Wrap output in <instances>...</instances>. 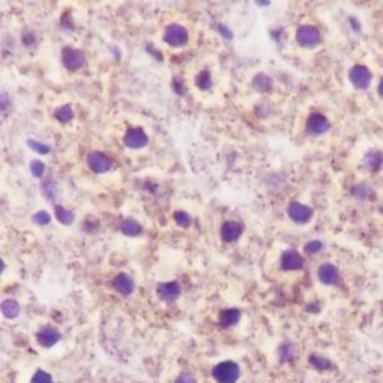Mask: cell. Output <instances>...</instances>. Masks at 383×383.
<instances>
[{
	"mask_svg": "<svg viewBox=\"0 0 383 383\" xmlns=\"http://www.w3.org/2000/svg\"><path fill=\"white\" fill-rule=\"evenodd\" d=\"M1 313L6 319H15L20 314V305L16 300L8 299L1 302Z\"/></svg>",
	"mask_w": 383,
	"mask_h": 383,
	"instance_id": "cell-20",
	"label": "cell"
},
{
	"mask_svg": "<svg viewBox=\"0 0 383 383\" xmlns=\"http://www.w3.org/2000/svg\"><path fill=\"white\" fill-rule=\"evenodd\" d=\"M240 319V311L238 309L223 310L219 315V325L222 327H230L234 326Z\"/></svg>",
	"mask_w": 383,
	"mask_h": 383,
	"instance_id": "cell-17",
	"label": "cell"
},
{
	"mask_svg": "<svg viewBox=\"0 0 383 383\" xmlns=\"http://www.w3.org/2000/svg\"><path fill=\"white\" fill-rule=\"evenodd\" d=\"M163 40H164L169 46L172 47H181L187 44L188 41V32L186 28L181 24H169L164 29L163 34Z\"/></svg>",
	"mask_w": 383,
	"mask_h": 383,
	"instance_id": "cell-2",
	"label": "cell"
},
{
	"mask_svg": "<svg viewBox=\"0 0 383 383\" xmlns=\"http://www.w3.org/2000/svg\"><path fill=\"white\" fill-rule=\"evenodd\" d=\"M35 41H36V37L34 36L32 32H25L23 36V42L24 45H27V46H30V45H34Z\"/></svg>",
	"mask_w": 383,
	"mask_h": 383,
	"instance_id": "cell-35",
	"label": "cell"
},
{
	"mask_svg": "<svg viewBox=\"0 0 383 383\" xmlns=\"http://www.w3.org/2000/svg\"><path fill=\"white\" fill-rule=\"evenodd\" d=\"M61 58H63L64 66L71 72L80 70L86 63L84 53L79 49H74L71 46L64 47L63 51H61Z\"/></svg>",
	"mask_w": 383,
	"mask_h": 383,
	"instance_id": "cell-3",
	"label": "cell"
},
{
	"mask_svg": "<svg viewBox=\"0 0 383 383\" xmlns=\"http://www.w3.org/2000/svg\"><path fill=\"white\" fill-rule=\"evenodd\" d=\"M124 143L126 147L132 148V150H139V148L146 147L148 143V136L142 128H128L124 136Z\"/></svg>",
	"mask_w": 383,
	"mask_h": 383,
	"instance_id": "cell-6",
	"label": "cell"
},
{
	"mask_svg": "<svg viewBox=\"0 0 383 383\" xmlns=\"http://www.w3.org/2000/svg\"><path fill=\"white\" fill-rule=\"evenodd\" d=\"M182 289L177 281H168V283H162L158 285L157 294L162 301L164 302H174L179 296H181Z\"/></svg>",
	"mask_w": 383,
	"mask_h": 383,
	"instance_id": "cell-10",
	"label": "cell"
},
{
	"mask_svg": "<svg viewBox=\"0 0 383 383\" xmlns=\"http://www.w3.org/2000/svg\"><path fill=\"white\" fill-rule=\"evenodd\" d=\"M255 4H256V5H269L270 1H255Z\"/></svg>",
	"mask_w": 383,
	"mask_h": 383,
	"instance_id": "cell-37",
	"label": "cell"
},
{
	"mask_svg": "<svg viewBox=\"0 0 383 383\" xmlns=\"http://www.w3.org/2000/svg\"><path fill=\"white\" fill-rule=\"evenodd\" d=\"M32 221H34L37 225L45 226L47 225V224H50L51 215L50 213L46 212V210H39V212H36L32 215Z\"/></svg>",
	"mask_w": 383,
	"mask_h": 383,
	"instance_id": "cell-26",
	"label": "cell"
},
{
	"mask_svg": "<svg viewBox=\"0 0 383 383\" xmlns=\"http://www.w3.org/2000/svg\"><path fill=\"white\" fill-rule=\"evenodd\" d=\"M113 289L118 292V294L124 295V296H128L133 292L134 290V283L132 280L131 276L126 273L118 274L112 281Z\"/></svg>",
	"mask_w": 383,
	"mask_h": 383,
	"instance_id": "cell-13",
	"label": "cell"
},
{
	"mask_svg": "<svg viewBox=\"0 0 383 383\" xmlns=\"http://www.w3.org/2000/svg\"><path fill=\"white\" fill-rule=\"evenodd\" d=\"M321 249H322V243L318 242V240H313V242L307 243L304 248V250L307 254H315V253L320 252Z\"/></svg>",
	"mask_w": 383,
	"mask_h": 383,
	"instance_id": "cell-32",
	"label": "cell"
},
{
	"mask_svg": "<svg viewBox=\"0 0 383 383\" xmlns=\"http://www.w3.org/2000/svg\"><path fill=\"white\" fill-rule=\"evenodd\" d=\"M32 383H54V381L50 373H47L46 371L39 370L32 376Z\"/></svg>",
	"mask_w": 383,
	"mask_h": 383,
	"instance_id": "cell-28",
	"label": "cell"
},
{
	"mask_svg": "<svg viewBox=\"0 0 383 383\" xmlns=\"http://www.w3.org/2000/svg\"><path fill=\"white\" fill-rule=\"evenodd\" d=\"M378 92H380L381 96H383V80H382V81H381L380 86H378Z\"/></svg>",
	"mask_w": 383,
	"mask_h": 383,
	"instance_id": "cell-36",
	"label": "cell"
},
{
	"mask_svg": "<svg viewBox=\"0 0 383 383\" xmlns=\"http://www.w3.org/2000/svg\"><path fill=\"white\" fill-rule=\"evenodd\" d=\"M382 212H383V207H382Z\"/></svg>",
	"mask_w": 383,
	"mask_h": 383,
	"instance_id": "cell-39",
	"label": "cell"
},
{
	"mask_svg": "<svg viewBox=\"0 0 383 383\" xmlns=\"http://www.w3.org/2000/svg\"><path fill=\"white\" fill-rule=\"evenodd\" d=\"M243 231H244V226L242 223L235 221H226L221 228V236L223 242L234 243L242 236Z\"/></svg>",
	"mask_w": 383,
	"mask_h": 383,
	"instance_id": "cell-11",
	"label": "cell"
},
{
	"mask_svg": "<svg viewBox=\"0 0 383 383\" xmlns=\"http://www.w3.org/2000/svg\"><path fill=\"white\" fill-rule=\"evenodd\" d=\"M287 214L295 223L305 224L313 217V209L299 202H291L287 208Z\"/></svg>",
	"mask_w": 383,
	"mask_h": 383,
	"instance_id": "cell-8",
	"label": "cell"
},
{
	"mask_svg": "<svg viewBox=\"0 0 383 383\" xmlns=\"http://www.w3.org/2000/svg\"><path fill=\"white\" fill-rule=\"evenodd\" d=\"M218 30L224 39H228V40L233 39V32H231L228 27H225V25H223V24H219Z\"/></svg>",
	"mask_w": 383,
	"mask_h": 383,
	"instance_id": "cell-34",
	"label": "cell"
},
{
	"mask_svg": "<svg viewBox=\"0 0 383 383\" xmlns=\"http://www.w3.org/2000/svg\"><path fill=\"white\" fill-rule=\"evenodd\" d=\"M36 340L42 347H51L61 340L60 331L53 326H47L36 333Z\"/></svg>",
	"mask_w": 383,
	"mask_h": 383,
	"instance_id": "cell-12",
	"label": "cell"
},
{
	"mask_svg": "<svg viewBox=\"0 0 383 383\" xmlns=\"http://www.w3.org/2000/svg\"><path fill=\"white\" fill-rule=\"evenodd\" d=\"M172 89H173V91L176 92L178 96H184L187 92L186 86H184L183 79H181V77H178V76L174 77L173 81H172Z\"/></svg>",
	"mask_w": 383,
	"mask_h": 383,
	"instance_id": "cell-30",
	"label": "cell"
},
{
	"mask_svg": "<svg viewBox=\"0 0 383 383\" xmlns=\"http://www.w3.org/2000/svg\"><path fill=\"white\" fill-rule=\"evenodd\" d=\"M86 163L87 165H89V168L91 169L94 173L97 174L106 173V172L110 171L111 165H112V162H111L110 158L103 152H100V151H92V152H90L86 157Z\"/></svg>",
	"mask_w": 383,
	"mask_h": 383,
	"instance_id": "cell-4",
	"label": "cell"
},
{
	"mask_svg": "<svg viewBox=\"0 0 383 383\" xmlns=\"http://www.w3.org/2000/svg\"><path fill=\"white\" fill-rule=\"evenodd\" d=\"M319 279L325 285H333L339 281V270L332 264H322L318 271Z\"/></svg>",
	"mask_w": 383,
	"mask_h": 383,
	"instance_id": "cell-15",
	"label": "cell"
},
{
	"mask_svg": "<svg viewBox=\"0 0 383 383\" xmlns=\"http://www.w3.org/2000/svg\"><path fill=\"white\" fill-rule=\"evenodd\" d=\"M328 127H330V122H328L326 116H323L322 113H311L309 118H307L306 129L309 133L314 134V136L325 133L328 129Z\"/></svg>",
	"mask_w": 383,
	"mask_h": 383,
	"instance_id": "cell-9",
	"label": "cell"
},
{
	"mask_svg": "<svg viewBox=\"0 0 383 383\" xmlns=\"http://www.w3.org/2000/svg\"><path fill=\"white\" fill-rule=\"evenodd\" d=\"M55 117L61 124H68L74 118V111L70 105H64L55 112Z\"/></svg>",
	"mask_w": 383,
	"mask_h": 383,
	"instance_id": "cell-23",
	"label": "cell"
},
{
	"mask_svg": "<svg viewBox=\"0 0 383 383\" xmlns=\"http://www.w3.org/2000/svg\"><path fill=\"white\" fill-rule=\"evenodd\" d=\"M253 87L257 92H268L273 87V80H271V77L268 74L259 72L253 79Z\"/></svg>",
	"mask_w": 383,
	"mask_h": 383,
	"instance_id": "cell-18",
	"label": "cell"
},
{
	"mask_svg": "<svg viewBox=\"0 0 383 383\" xmlns=\"http://www.w3.org/2000/svg\"><path fill=\"white\" fill-rule=\"evenodd\" d=\"M194 84L195 86L199 90H202V91H208V90L213 86L212 76H210L209 71L203 70L200 71V72H198L194 77Z\"/></svg>",
	"mask_w": 383,
	"mask_h": 383,
	"instance_id": "cell-22",
	"label": "cell"
},
{
	"mask_svg": "<svg viewBox=\"0 0 383 383\" xmlns=\"http://www.w3.org/2000/svg\"><path fill=\"white\" fill-rule=\"evenodd\" d=\"M304 265V259L295 250H286L281 256V268L284 270H299Z\"/></svg>",
	"mask_w": 383,
	"mask_h": 383,
	"instance_id": "cell-14",
	"label": "cell"
},
{
	"mask_svg": "<svg viewBox=\"0 0 383 383\" xmlns=\"http://www.w3.org/2000/svg\"><path fill=\"white\" fill-rule=\"evenodd\" d=\"M363 163H365L366 168L368 171L377 172L383 163V155L378 151H370V152L366 153Z\"/></svg>",
	"mask_w": 383,
	"mask_h": 383,
	"instance_id": "cell-16",
	"label": "cell"
},
{
	"mask_svg": "<svg viewBox=\"0 0 383 383\" xmlns=\"http://www.w3.org/2000/svg\"><path fill=\"white\" fill-rule=\"evenodd\" d=\"M320 32L311 25H301L296 30V40L301 46L314 47L320 42Z\"/></svg>",
	"mask_w": 383,
	"mask_h": 383,
	"instance_id": "cell-5",
	"label": "cell"
},
{
	"mask_svg": "<svg viewBox=\"0 0 383 383\" xmlns=\"http://www.w3.org/2000/svg\"><path fill=\"white\" fill-rule=\"evenodd\" d=\"M54 210H55L56 219H58L63 225H71V224L74 223L75 215L71 210L66 209L65 207H63V205L60 204L55 205V209Z\"/></svg>",
	"mask_w": 383,
	"mask_h": 383,
	"instance_id": "cell-21",
	"label": "cell"
},
{
	"mask_svg": "<svg viewBox=\"0 0 383 383\" xmlns=\"http://www.w3.org/2000/svg\"><path fill=\"white\" fill-rule=\"evenodd\" d=\"M212 376L217 383H236L240 377V368L234 361H223L215 365Z\"/></svg>",
	"mask_w": 383,
	"mask_h": 383,
	"instance_id": "cell-1",
	"label": "cell"
},
{
	"mask_svg": "<svg viewBox=\"0 0 383 383\" xmlns=\"http://www.w3.org/2000/svg\"><path fill=\"white\" fill-rule=\"evenodd\" d=\"M176 383H197L195 378L188 372H182L181 375L177 377Z\"/></svg>",
	"mask_w": 383,
	"mask_h": 383,
	"instance_id": "cell-33",
	"label": "cell"
},
{
	"mask_svg": "<svg viewBox=\"0 0 383 383\" xmlns=\"http://www.w3.org/2000/svg\"><path fill=\"white\" fill-rule=\"evenodd\" d=\"M353 193L357 198H361V199H367L371 194H372V191H371L370 187H367L365 184H361V186H357L353 189Z\"/></svg>",
	"mask_w": 383,
	"mask_h": 383,
	"instance_id": "cell-31",
	"label": "cell"
},
{
	"mask_svg": "<svg viewBox=\"0 0 383 383\" xmlns=\"http://www.w3.org/2000/svg\"><path fill=\"white\" fill-rule=\"evenodd\" d=\"M27 145L29 146V148H32L34 152H36L37 155H47V153L51 152L50 146L45 145V143H41L39 141H35V139L29 138L27 141Z\"/></svg>",
	"mask_w": 383,
	"mask_h": 383,
	"instance_id": "cell-25",
	"label": "cell"
},
{
	"mask_svg": "<svg viewBox=\"0 0 383 383\" xmlns=\"http://www.w3.org/2000/svg\"><path fill=\"white\" fill-rule=\"evenodd\" d=\"M174 222L177 223V225L181 226V228H188L192 224V217L184 210H177L173 214Z\"/></svg>",
	"mask_w": 383,
	"mask_h": 383,
	"instance_id": "cell-24",
	"label": "cell"
},
{
	"mask_svg": "<svg viewBox=\"0 0 383 383\" xmlns=\"http://www.w3.org/2000/svg\"><path fill=\"white\" fill-rule=\"evenodd\" d=\"M30 172L35 178H41L45 172V163L39 160H34L30 162Z\"/></svg>",
	"mask_w": 383,
	"mask_h": 383,
	"instance_id": "cell-27",
	"label": "cell"
},
{
	"mask_svg": "<svg viewBox=\"0 0 383 383\" xmlns=\"http://www.w3.org/2000/svg\"><path fill=\"white\" fill-rule=\"evenodd\" d=\"M310 362L313 363L314 367L319 368V370H327L331 367V363L326 358L320 356H311L310 357Z\"/></svg>",
	"mask_w": 383,
	"mask_h": 383,
	"instance_id": "cell-29",
	"label": "cell"
},
{
	"mask_svg": "<svg viewBox=\"0 0 383 383\" xmlns=\"http://www.w3.org/2000/svg\"><path fill=\"white\" fill-rule=\"evenodd\" d=\"M120 230L127 236H137L142 233V225L132 218L125 219L120 225Z\"/></svg>",
	"mask_w": 383,
	"mask_h": 383,
	"instance_id": "cell-19",
	"label": "cell"
},
{
	"mask_svg": "<svg viewBox=\"0 0 383 383\" xmlns=\"http://www.w3.org/2000/svg\"><path fill=\"white\" fill-rule=\"evenodd\" d=\"M0 264H1V273H4V268H5V264H4L3 260H0Z\"/></svg>",
	"mask_w": 383,
	"mask_h": 383,
	"instance_id": "cell-38",
	"label": "cell"
},
{
	"mask_svg": "<svg viewBox=\"0 0 383 383\" xmlns=\"http://www.w3.org/2000/svg\"><path fill=\"white\" fill-rule=\"evenodd\" d=\"M350 81L357 89H367L372 80L370 70L365 65H354L349 72Z\"/></svg>",
	"mask_w": 383,
	"mask_h": 383,
	"instance_id": "cell-7",
	"label": "cell"
}]
</instances>
